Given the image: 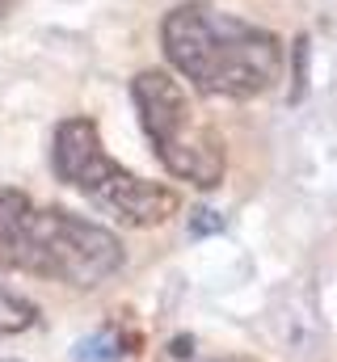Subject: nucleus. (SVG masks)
Masks as SVG:
<instances>
[{
    "label": "nucleus",
    "mask_w": 337,
    "mask_h": 362,
    "mask_svg": "<svg viewBox=\"0 0 337 362\" xmlns=\"http://www.w3.org/2000/svg\"><path fill=\"white\" fill-rule=\"evenodd\" d=\"M0 270L93 291L122 270V245L110 228L64 206H38L21 189H0Z\"/></svg>",
    "instance_id": "1"
},
{
    "label": "nucleus",
    "mask_w": 337,
    "mask_h": 362,
    "mask_svg": "<svg viewBox=\"0 0 337 362\" xmlns=\"http://www.w3.org/2000/svg\"><path fill=\"white\" fill-rule=\"evenodd\" d=\"M168 64L215 97H257L282 72L278 34L211 4H177L161 25Z\"/></svg>",
    "instance_id": "2"
},
{
    "label": "nucleus",
    "mask_w": 337,
    "mask_h": 362,
    "mask_svg": "<svg viewBox=\"0 0 337 362\" xmlns=\"http://www.w3.org/2000/svg\"><path fill=\"white\" fill-rule=\"evenodd\" d=\"M51 165H55L59 181L81 189L97 211L114 215L127 228H161L181 211V198H177L173 185L135 177L131 169H122L101 148V135H97L93 118H64L55 127Z\"/></svg>",
    "instance_id": "3"
},
{
    "label": "nucleus",
    "mask_w": 337,
    "mask_h": 362,
    "mask_svg": "<svg viewBox=\"0 0 337 362\" xmlns=\"http://www.w3.org/2000/svg\"><path fill=\"white\" fill-rule=\"evenodd\" d=\"M131 97L161 165L173 177L190 181L198 189H215L228 173V148H224V135L198 114L190 93L168 72L148 68L131 81Z\"/></svg>",
    "instance_id": "4"
},
{
    "label": "nucleus",
    "mask_w": 337,
    "mask_h": 362,
    "mask_svg": "<svg viewBox=\"0 0 337 362\" xmlns=\"http://www.w3.org/2000/svg\"><path fill=\"white\" fill-rule=\"evenodd\" d=\"M38 308L30 303V299H21V295H13V291H4L0 286V333H30L34 325H38Z\"/></svg>",
    "instance_id": "5"
},
{
    "label": "nucleus",
    "mask_w": 337,
    "mask_h": 362,
    "mask_svg": "<svg viewBox=\"0 0 337 362\" xmlns=\"http://www.w3.org/2000/svg\"><path fill=\"white\" fill-rule=\"evenodd\" d=\"M114 354H118V341H114L110 333H97V337H88V341L76 346L72 362H110Z\"/></svg>",
    "instance_id": "6"
},
{
    "label": "nucleus",
    "mask_w": 337,
    "mask_h": 362,
    "mask_svg": "<svg viewBox=\"0 0 337 362\" xmlns=\"http://www.w3.org/2000/svg\"><path fill=\"white\" fill-rule=\"evenodd\" d=\"M17 8H21V0H0V21H8Z\"/></svg>",
    "instance_id": "7"
},
{
    "label": "nucleus",
    "mask_w": 337,
    "mask_h": 362,
    "mask_svg": "<svg viewBox=\"0 0 337 362\" xmlns=\"http://www.w3.org/2000/svg\"><path fill=\"white\" fill-rule=\"evenodd\" d=\"M219 362H253V358H219Z\"/></svg>",
    "instance_id": "8"
},
{
    "label": "nucleus",
    "mask_w": 337,
    "mask_h": 362,
    "mask_svg": "<svg viewBox=\"0 0 337 362\" xmlns=\"http://www.w3.org/2000/svg\"><path fill=\"white\" fill-rule=\"evenodd\" d=\"M0 362H17V358H0Z\"/></svg>",
    "instance_id": "9"
}]
</instances>
